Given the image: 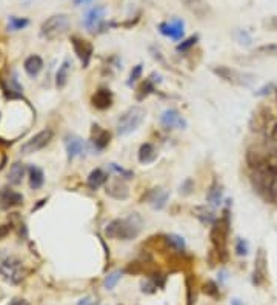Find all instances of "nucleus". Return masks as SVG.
I'll use <instances>...</instances> for the list:
<instances>
[{
	"label": "nucleus",
	"instance_id": "nucleus-1",
	"mask_svg": "<svg viewBox=\"0 0 277 305\" xmlns=\"http://www.w3.org/2000/svg\"><path fill=\"white\" fill-rule=\"evenodd\" d=\"M140 230H142V218L137 213H133L128 218L111 221L105 228V235L108 239L133 241L140 235Z\"/></svg>",
	"mask_w": 277,
	"mask_h": 305
},
{
	"label": "nucleus",
	"instance_id": "nucleus-2",
	"mask_svg": "<svg viewBox=\"0 0 277 305\" xmlns=\"http://www.w3.org/2000/svg\"><path fill=\"white\" fill-rule=\"evenodd\" d=\"M228 236H230V214H228V210H225L224 216L213 224L211 231H210V239L220 261L227 259Z\"/></svg>",
	"mask_w": 277,
	"mask_h": 305
},
{
	"label": "nucleus",
	"instance_id": "nucleus-3",
	"mask_svg": "<svg viewBox=\"0 0 277 305\" xmlns=\"http://www.w3.org/2000/svg\"><path fill=\"white\" fill-rule=\"evenodd\" d=\"M211 69L219 79H222L227 83H231L234 86H251L256 82L254 74L239 71V69L225 66V65H216V66H211Z\"/></svg>",
	"mask_w": 277,
	"mask_h": 305
},
{
	"label": "nucleus",
	"instance_id": "nucleus-4",
	"mask_svg": "<svg viewBox=\"0 0 277 305\" xmlns=\"http://www.w3.org/2000/svg\"><path fill=\"white\" fill-rule=\"evenodd\" d=\"M145 110L140 106H131L128 108L117 120V133L119 136H128L134 133L145 120Z\"/></svg>",
	"mask_w": 277,
	"mask_h": 305
},
{
	"label": "nucleus",
	"instance_id": "nucleus-5",
	"mask_svg": "<svg viewBox=\"0 0 277 305\" xmlns=\"http://www.w3.org/2000/svg\"><path fill=\"white\" fill-rule=\"evenodd\" d=\"M71 26V20L66 14H54L42 23L40 32L45 39L54 40L63 35Z\"/></svg>",
	"mask_w": 277,
	"mask_h": 305
},
{
	"label": "nucleus",
	"instance_id": "nucleus-6",
	"mask_svg": "<svg viewBox=\"0 0 277 305\" xmlns=\"http://www.w3.org/2000/svg\"><path fill=\"white\" fill-rule=\"evenodd\" d=\"M276 177L277 173L267 164V159H265V162L259 168L254 170L253 177H251V182H253L254 190L265 198V194L270 190V187L277 181Z\"/></svg>",
	"mask_w": 277,
	"mask_h": 305
},
{
	"label": "nucleus",
	"instance_id": "nucleus-7",
	"mask_svg": "<svg viewBox=\"0 0 277 305\" xmlns=\"http://www.w3.org/2000/svg\"><path fill=\"white\" fill-rule=\"evenodd\" d=\"M0 275L6 282L19 284L25 278V270H23V265L19 259L8 258L0 265Z\"/></svg>",
	"mask_w": 277,
	"mask_h": 305
},
{
	"label": "nucleus",
	"instance_id": "nucleus-8",
	"mask_svg": "<svg viewBox=\"0 0 277 305\" xmlns=\"http://www.w3.org/2000/svg\"><path fill=\"white\" fill-rule=\"evenodd\" d=\"M52 139V131L51 130H43L40 133H37L34 137H31L28 142H25L20 148L22 154H32L37 153L40 150H43Z\"/></svg>",
	"mask_w": 277,
	"mask_h": 305
},
{
	"label": "nucleus",
	"instance_id": "nucleus-9",
	"mask_svg": "<svg viewBox=\"0 0 277 305\" xmlns=\"http://www.w3.org/2000/svg\"><path fill=\"white\" fill-rule=\"evenodd\" d=\"M160 123L167 128V130H185L187 128V120L185 117L174 108H170L167 111L162 113L160 116Z\"/></svg>",
	"mask_w": 277,
	"mask_h": 305
},
{
	"label": "nucleus",
	"instance_id": "nucleus-10",
	"mask_svg": "<svg viewBox=\"0 0 277 305\" xmlns=\"http://www.w3.org/2000/svg\"><path fill=\"white\" fill-rule=\"evenodd\" d=\"M183 28H185V23L180 19H174L173 22H162L159 25L160 34H163L173 40H180L183 37V32H185Z\"/></svg>",
	"mask_w": 277,
	"mask_h": 305
},
{
	"label": "nucleus",
	"instance_id": "nucleus-11",
	"mask_svg": "<svg viewBox=\"0 0 277 305\" xmlns=\"http://www.w3.org/2000/svg\"><path fill=\"white\" fill-rule=\"evenodd\" d=\"M71 43H72L74 52L80 59L83 68H86L91 62V57H93V45L89 42L83 40V39H79V37H72Z\"/></svg>",
	"mask_w": 277,
	"mask_h": 305
},
{
	"label": "nucleus",
	"instance_id": "nucleus-12",
	"mask_svg": "<svg viewBox=\"0 0 277 305\" xmlns=\"http://www.w3.org/2000/svg\"><path fill=\"white\" fill-rule=\"evenodd\" d=\"M265 279H267V253L264 248H259L256 255V261H254L253 282L256 285H262Z\"/></svg>",
	"mask_w": 277,
	"mask_h": 305
},
{
	"label": "nucleus",
	"instance_id": "nucleus-13",
	"mask_svg": "<svg viewBox=\"0 0 277 305\" xmlns=\"http://www.w3.org/2000/svg\"><path fill=\"white\" fill-rule=\"evenodd\" d=\"M191 14H194L197 19H207L211 15V6L207 0H179Z\"/></svg>",
	"mask_w": 277,
	"mask_h": 305
},
{
	"label": "nucleus",
	"instance_id": "nucleus-14",
	"mask_svg": "<svg viewBox=\"0 0 277 305\" xmlns=\"http://www.w3.org/2000/svg\"><path fill=\"white\" fill-rule=\"evenodd\" d=\"M105 188H106V194L111 196L113 199H117V201H125L130 196L128 185L122 179H119V177L108 181V184H106Z\"/></svg>",
	"mask_w": 277,
	"mask_h": 305
},
{
	"label": "nucleus",
	"instance_id": "nucleus-15",
	"mask_svg": "<svg viewBox=\"0 0 277 305\" xmlns=\"http://www.w3.org/2000/svg\"><path fill=\"white\" fill-rule=\"evenodd\" d=\"M103 17H105V8H103V6H94V8H91V9L86 12V15L83 17V25H85L86 29L94 31L96 28L100 26Z\"/></svg>",
	"mask_w": 277,
	"mask_h": 305
},
{
	"label": "nucleus",
	"instance_id": "nucleus-16",
	"mask_svg": "<svg viewBox=\"0 0 277 305\" xmlns=\"http://www.w3.org/2000/svg\"><path fill=\"white\" fill-rule=\"evenodd\" d=\"M91 102H93V106L100 110V111L108 110L113 105V93L106 88H100L94 93Z\"/></svg>",
	"mask_w": 277,
	"mask_h": 305
},
{
	"label": "nucleus",
	"instance_id": "nucleus-17",
	"mask_svg": "<svg viewBox=\"0 0 277 305\" xmlns=\"http://www.w3.org/2000/svg\"><path fill=\"white\" fill-rule=\"evenodd\" d=\"M145 199L154 210H162L168 202V191H165L163 188H153L148 191Z\"/></svg>",
	"mask_w": 277,
	"mask_h": 305
},
{
	"label": "nucleus",
	"instance_id": "nucleus-18",
	"mask_svg": "<svg viewBox=\"0 0 277 305\" xmlns=\"http://www.w3.org/2000/svg\"><path fill=\"white\" fill-rule=\"evenodd\" d=\"M65 145H66V153H68V159L69 160L82 156L83 151H85V143L77 136H68L66 140H65Z\"/></svg>",
	"mask_w": 277,
	"mask_h": 305
},
{
	"label": "nucleus",
	"instance_id": "nucleus-19",
	"mask_svg": "<svg viewBox=\"0 0 277 305\" xmlns=\"http://www.w3.org/2000/svg\"><path fill=\"white\" fill-rule=\"evenodd\" d=\"M109 140H111L109 131L100 128L99 125L93 127V143H94L96 150H105L108 147Z\"/></svg>",
	"mask_w": 277,
	"mask_h": 305
},
{
	"label": "nucleus",
	"instance_id": "nucleus-20",
	"mask_svg": "<svg viewBox=\"0 0 277 305\" xmlns=\"http://www.w3.org/2000/svg\"><path fill=\"white\" fill-rule=\"evenodd\" d=\"M22 204H23L22 194H19L15 191H11V190L0 191V208L15 207V205H22Z\"/></svg>",
	"mask_w": 277,
	"mask_h": 305
},
{
	"label": "nucleus",
	"instance_id": "nucleus-21",
	"mask_svg": "<svg viewBox=\"0 0 277 305\" xmlns=\"http://www.w3.org/2000/svg\"><path fill=\"white\" fill-rule=\"evenodd\" d=\"M106 182H108V174L103 170H100V168L93 170L89 173V176H88V181H86V184H88V187L91 190H97L102 185H105Z\"/></svg>",
	"mask_w": 277,
	"mask_h": 305
},
{
	"label": "nucleus",
	"instance_id": "nucleus-22",
	"mask_svg": "<svg viewBox=\"0 0 277 305\" xmlns=\"http://www.w3.org/2000/svg\"><path fill=\"white\" fill-rule=\"evenodd\" d=\"M23 68H25V71H26L28 76L35 77V76L42 71V68H43V60H42L40 56H35V54H34V56H29V57L25 60Z\"/></svg>",
	"mask_w": 277,
	"mask_h": 305
},
{
	"label": "nucleus",
	"instance_id": "nucleus-23",
	"mask_svg": "<svg viewBox=\"0 0 277 305\" xmlns=\"http://www.w3.org/2000/svg\"><path fill=\"white\" fill-rule=\"evenodd\" d=\"M25 165L22 162H14L8 171V182L11 185H20L25 177Z\"/></svg>",
	"mask_w": 277,
	"mask_h": 305
},
{
	"label": "nucleus",
	"instance_id": "nucleus-24",
	"mask_svg": "<svg viewBox=\"0 0 277 305\" xmlns=\"http://www.w3.org/2000/svg\"><path fill=\"white\" fill-rule=\"evenodd\" d=\"M157 159V150L153 143H143L139 150V162L140 164H153Z\"/></svg>",
	"mask_w": 277,
	"mask_h": 305
},
{
	"label": "nucleus",
	"instance_id": "nucleus-25",
	"mask_svg": "<svg viewBox=\"0 0 277 305\" xmlns=\"http://www.w3.org/2000/svg\"><path fill=\"white\" fill-rule=\"evenodd\" d=\"M69 74H71V62L66 59V60H63V63L59 66V71H57V74H56V86H57V88H65L66 83H68Z\"/></svg>",
	"mask_w": 277,
	"mask_h": 305
},
{
	"label": "nucleus",
	"instance_id": "nucleus-26",
	"mask_svg": "<svg viewBox=\"0 0 277 305\" xmlns=\"http://www.w3.org/2000/svg\"><path fill=\"white\" fill-rule=\"evenodd\" d=\"M193 216L197 218L204 225H213L217 219H216V214L208 210L207 207H194L193 208Z\"/></svg>",
	"mask_w": 277,
	"mask_h": 305
},
{
	"label": "nucleus",
	"instance_id": "nucleus-27",
	"mask_svg": "<svg viewBox=\"0 0 277 305\" xmlns=\"http://www.w3.org/2000/svg\"><path fill=\"white\" fill-rule=\"evenodd\" d=\"M222 198H224V190L222 185H219V182H214L207 194V201L208 204H211L213 207H219L222 204Z\"/></svg>",
	"mask_w": 277,
	"mask_h": 305
},
{
	"label": "nucleus",
	"instance_id": "nucleus-28",
	"mask_svg": "<svg viewBox=\"0 0 277 305\" xmlns=\"http://www.w3.org/2000/svg\"><path fill=\"white\" fill-rule=\"evenodd\" d=\"M45 182V176L43 171L39 167H29V187L32 190H39Z\"/></svg>",
	"mask_w": 277,
	"mask_h": 305
},
{
	"label": "nucleus",
	"instance_id": "nucleus-29",
	"mask_svg": "<svg viewBox=\"0 0 277 305\" xmlns=\"http://www.w3.org/2000/svg\"><path fill=\"white\" fill-rule=\"evenodd\" d=\"M265 159H267V156H262L259 151L250 150V151L247 153V162H248V165H250L253 170L259 168V167L265 162Z\"/></svg>",
	"mask_w": 277,
	"mask_h": 305
},
{
	"label": "nucleus",
	"instance_id": "nucleus-30",
	"mask_svg": "<svg viewBox=\"0 0 277 305\" xmlns=\"http://www.w3.org/2000/svg\"><path fill=\"white\" fill-rule=\"evenodd\" d=\"M165 241H167V244H168L171 248H174V250H177V252H183L185 247H187L185 239H183L182 236H179V235H168V236L165 238Z\"/></svg>",
	"mask_w": 277,
	"mask_h": 305
},
{
	"label": "nucleus",
	"instance_id": "nucleus-31",
	"mask_svg": "<svg viewBox=\"0 0 277 305\" xmlns=\"http://www.w3.org/2000/svg\"><path fill=\"white\" fill-rule=\"evenodd\" d=\"M28 25H29V20L28 19H23V17L11 15L9 20H8V29L9 31H19V29H23Z\"/></svg>",
	"mask_w": 277,
	"mask_h": 305
},
{
	"label": "nucleus",
	"instance_id": "nucleus-32",
	"mask_svg": "<svg viewBox=\"0 0 277 305\" xmlns=\"http://www.w3.org/2000/svg\"><path fill=\"white\" fill-rule=\"evenodd\" d=\"M154 82L151 79H146L145 83L139 88V93H137V100H143L145 97H148L153 91H154Z\"/></svg>",
	"mask_w": 277,
	"mask_h": 305
},
{
	"label": "nucleus",
	"instance_id": "nucleus-33",
	"mask_svg": "<svg viewBox=\"0 0 277 305\" xmlns=\"http://www.w3.org/2000/svg\"><path fill=\"white\" fill-rule=\"evenodd\" d=\"M122 272L120 270H117V272H113V273H109L106 278H105V282H103V285H105V289L106 290H111V289H114L116 287V284L122 279Z\"/></svg>",
	"mask_w": 277,
	"mask_h": 305
},
{
	"label": "nucleus",
	"instance_id": "nucleus-34",
	"mask_svg": "<svg viewBox=\"0 0 277 305\" xmlns=\"http://www.w3.org/2000/svg\"><path fill=\"white\" fill-rule=\"evenodd\" d=\"M256 52L264 54V56H273L277 57V43H268V45H262L256 48Z\"/></svg>",
	"mask_w": 277,
	"mask_h": 305
},
{
	"label": "nucleus",
	"instance_id": "nucleus-35",
	"mask_svg": "<svg viewBox=\"0 0 277 305\" xmlns=\"http://www.w3.org/2000/svg\"><path fill=\"white\" fill-rule=\"evenodd\" d=\"M234 35H236V39H237V42H239L241 45L248 46V45H251V42H253L251 35H250L245 29H237Z\"/></svg>",
	"mask_w": 277,
	"mask_h": 305
},
{
	"label": "nucleus",
	"instance_id": "nucleus-36",
	"mask_svg": "<svg viewBox=\"0 0 277 305\" xmlns=\"http://www.w3.org/2000/svg\"><path fill=\"white\" fill-rule=\"evenodd\" d=\"M197 40H199V35H197V34H196V35H191L190 39H187L185 42H182V43L177 45V51H182V52L188 51L190 48H193V46L197 43Z\"/></svg>",
	"mask_w": 277,
	"mask_h": 305
},
{
	"label": "nucleus",
	"instance_id": "nucleus-37",
	"mask_svg": "<svg viewBox=\"0 0 277 305\" xmlns=\"http://www.w3.org/2000/svg\"><path fill=\"white\" fill-rule=\"evenodd\" d=\"M265 199H267L270 204H273V205H276L277 207V181L270 187V190L267 191Z\"/></svg>",
	"mask_w": 277,
	"mask_h": 305
},
{
	"label": "nucleus",
	"instance_id": "nucleus-38",
	"mask_svg": "<svg viewBox=\"0 0 277 305\" xmlns=\"http://www.w3.org/2000/svg\"><path fill=\"white\" fill-rule=\"evenodd\" d=\"M140 76H142V65H136L134 68H133V71H131V74H130V79H128V85L131 86L133 83H136L139 79H140Z\"/></svg>",
	"mask_w": 277,
	"mask_h": 305
},
{
	"label": "nucleus",
	"instance_id": "nucleus-39",
	"mask_svg": "<svg viewBox=\"0 0 277 305\" xmlns=\"http://www.w3.org/2000/svg\"><path fill=\"white\" fill-rule=\"evenodd\" d=\"M236 253L239 256H247L248 255V242L245 239H237V242H236Z\"/></svg>",
	"mask_w": 277,
	"mask_h": 305
},
{
	"label": "nucleus",
	"instance_id": "nucleus-40",
	"mask_svg": "<svg viewBox=\"0 0 277 305\" xmlns=\"http://www.w3.org/2000/svg\"><path fill=\"white\" fill-rule=\"evenodd\" d=\"M193 190H194V182H193V179H187L182 185H180V194H183V196H188V194H191L193 193Z\"/></svg>",
	"mask_w": 277,
	"mask_h": 305
},
{
	"label": "nucleus",
	"instance_id": "nucleus-41",
	"mask_svg": "<svg viewBox=\"0 0 277 305\" xmlns=\"http://www.w3.org/2000/svg\"><path fill=\"white\" fill-rule=\"evenodd\" d=\"M111 168H113L117 174H120V177H123V179H131V177H133V173H131V171L123 170L122 167H119V165H116V164H111Z\"/></svg>",
	"mask_w": 277,
	"mask_h": 305
},
{
	"label": "nucleus",
	"instance_id": "nucleus-42",
	"mask_svg": "<svg viewBox=\"0 0 277 305\" xmlns=\"http://www.w3.org/2000/svg\"><path fill=\"white\" fill-rule=\"evenodd\" d=\"M264 25H265L268 29H271V31H277V17H270L268 20L264 22Z\"/></svg>",
	"mask_w": 277,
	"mask_h": 305
},
{
	"label": "nucleus",
	"instance_id": "nucleus-43",
	"mask_svg": "<svg viewBox=\"0 0 277 305\" xmlns=\"http://www.w3.org/2000/svg\"><path fill=\"white\" fill-rule=\"evenodd\" d=\"M271 89H273V83H270V85H267V86L261 88L259 91H256V94H257V96H265V94L271 93Z\"/></svg>",
	"mask_w": 277,
	"mask_h": 305
},
{
	"label": "nucleus",
	"instance_id": "nucleus-44",
	"mask_svg": "<svg viewBox=\"0 0 277 305\" xmlns=\"http://www.w3.org/2000/svg\"><path fill=\"white\" fill-rule=\"evenodd\" d=\"M9 233V227L8 225H0V241L5 239Z\"/></svg>",
	"mask_w": 277,
	"mask_h": 305
},
{
	"label": "nucleus",
	"instance_id": "nucleus-45",
	"mask_svg": "<svg viewBox=\"0 0 277 305\" xmlns=\"http://www.w3.org/2000/svg\"><path fill=\"white\" fill-rule=\"evenodd\" d=\"M11 305H29L28 304V301H25V299H14Z\"/></svg>",
	"mask_w": 277,
	"mask_h": 305
},
{
	"label": "nucleus",
	"instance_id": "nucleus-46",
	"mask_svg": "<svg viewBox=\"0 0 277 305\" xmlns=\"http://www.w3.org/2000/svg\"><path fill=\"white\" fill-rule=\"evenodd\" d=\"M83 2H89V0H76L77 5H80V3H83Z\"/></svg>",
	"mask_w": 277,
	"mask_h": 305
},
{
	"label": "nucleus",
	"instance_id": "nucleus-47",
	"mask_svg": "<svg viewBox=\"0 0 277 305\" xmlns=\"http://www.w3.org/2000/svg\"><path fill=\"white\" fill-rule=\"evenodd\" d=\"M233 305H241V304H239L237 301H233Z\"/></svg>",
	"mask_w": 277,
	"mask_h": 305
}]
</instances>
